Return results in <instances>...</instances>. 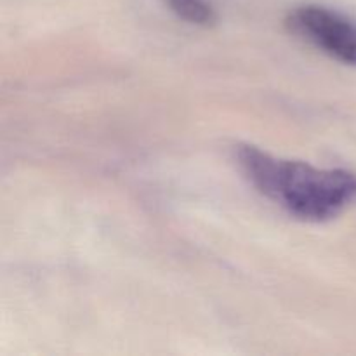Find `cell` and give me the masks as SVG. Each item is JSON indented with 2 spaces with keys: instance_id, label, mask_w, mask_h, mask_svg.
<instances>
[{
  "instance_id": "cell-3",
  "label": "cell",
  "mask_w": 356,
  "mask_h": 356,
  "mask_svg": "<svg viewBox=\"0 0 356 356\" xmlns=\"http://www.w3.org/2000/svg\"><path fill=\"white\" fill-rule=\"evenodd\" d=\"M170 13L188 24L200 28H212L218 24L219 16L211 0H162Z\"/></svg>"
},
{
  "instance_id": "cell-2",
  "label": "cell",
  "mask_w": 356,
  "mask_h": 356,
  "mask_svg": "<svg viewBox=\"0 0 356 356\" xmlns=\"http://www.w3.org/2000/svg\"><path fill=\"white\" fill-rule=\"evenodd\" d=\"M285 26L330 59L356 66V21L322 3H301L285 16Z\"/></svg>"
},
{
  "instance_id": "cell-1",
  "label": "cell",
  "mask_w": 356,
  "mask_h": 356,
  "mask_svg": "<svg viewBox=\"0 0 356 356\" xmlns=\"http://www.w3.org/2000/svg\"><path fill=\"white\" fill-rule=\"evenodd\" d=\"M235 160L261 195L305 222L336 219L356 202V174L348 169L280 159L249 143L235 146Z\"/></svg>"
}]
</instances>
